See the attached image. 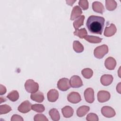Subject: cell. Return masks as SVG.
Wrapping results in <instances>:
<instances>
[{
	"mask_svg": "<svg viewBox=\"0 0 121 121\" xmlns=\"http://www.w3.org/2000/svg\"><path fill=\"white\" fill-rule=\"evenodd\" d=\"M104 21L105 19L103 17L92 15L87 19L86 26L91 33L101 35L104 29Z\"/></svg>",
	"mask_w": 121,
	"mask_h": 121,
	"instance_id": "obj_1",
	"label": "cell"
},
{
	"mask_svg": "<svg viewBox=\"0 0 121 121\" xmlns=\"http://www.w3.org/2000/svg\"><path fill=\"white\" fill-rule=\"evenodd\" d=\"M25 87L27 92L34 93L38 91L39 89V85L33 79H29L27 80L25 82Z\"/></svg>",
	"mask_w": 121,
	"mask_h": 121,
	"instance_id": "obj_2",
	"label": "cell"
},
{
	"mask_svg": "<svg viewBox=\"0 0 121 121\" xmlns=\"http://www.w3.org/2000/svg\"><path fill=\"white\" fill-rule=\"evenodd\" d=\"M108 52V47L107 45L103 44L95 48L94 51V54L95 58L102 59Z\"/></svg>",
	"mask_w": 121,
	"mask_h": 121,
	"instance_id": "obj_3",
	"label": "cell"
},
{
	"mask_svg": "<svg viewBox=\"0 0 121 121\" xmlns=\"http://www.w3.org/2000/svg\"><path fill=\"white\" fill-rule=\"evenodd\" d=\"M58 88L62 91H66L70 87L69 81L68 78H63L58 81L57 83Z\"/></svg>",
	"mask_w": 121,
	"mask_h": 121,
	"instance_id": "obj_4",
	"label": "cell"
},
{
	"mask_svg": "<svg viewBox=\"0 0 121 121\" xmlns=\"http://www.w3.org/2000/svg\"><path fill=\"white\" fill-rule=\"evenodd\" d=\"M69 84L70 86L73 88H78L83 86V82L81 78L77 75H74L70 78Z\"/></svg>",
	"mask_w": 121,
	"mask_h": 121,
	"instance_id": "obj_5",
	"label": "cell"
},
{
	"mask_svg": "<svg viewBox=\"0 0 121 121\" xmlns=\"http://www.w3.org/2000/svg\"><path fill=\"white\" fill-rule=\"evenodd\" d=\"M32 108V104L28 100H26L22 102L18 107V111L23 113L29 112Z\"/></svg>",
	"mask_w": 121,
	"mask_h": 121,
	"instance_id": "obj_6",
	"label": "cell"
},
{
	"mask_svg": "<svg viewBox=\"0 0 121 121\" xmlns=\"http://www.w3.org/2000/svg\"><path fill=\"white\" fill-rule=\"evenodd\" d=\"M110 97V93L106 91L101 90L97 93V100L100 103H104L108 101Z\"/></svg>",
	"mask_w": 121,
	"mask_h": 121,
	"instance_id": "obj_7",
	"label": "cell"
},
{
	"mask_svg": "<svg viewBox=\"0 0 121 121\" xmlns=\"http://www.w3.org/2000/svg\"><path fill=\"white\" fill-rule=\"evenodd\" d=\"M101 113L105 117L112 118L115 115L114 110L109 106H105L101 108Z\"/></svg>",
	"mask_w": 121,
	"mask_h": 121,
	"instance_id": "obj_8",
	"label": "cell"
},
{
	"mask_svg": "<svg viewBox=\"0 0 121 121\" xmlns=\"http://www.w3.org/2000/svg\"><path fill=\"white\" fill-rule=\"evenodd\" d=\"M67 99L68 101L72 104H77L81 100V98L78 93L72 92L68 95Z\"/></svg>",
	"mask_w": 121,
	"mask_h": 121,
	"instance_id": "obj_9",
	"label": "cell"
},
{
	"mask_svg": "<svg viewBox=\"0 0 121 121\" xmlns=\"http://www.w3.org/2000/svg\"><path fill=\"white\" fill-rule=\"evenodd\" d=\"M84 97L86 101L88 103H92L95 100L94 91L92 88L86 89L84 92Z\"/></svg>",
	"mask_w": 121,
	"mask_h": 121,
	"instance_id": "obj_10",
	"label": "cell"
},
{
	"mask_svg": "<svg viewBox=\"0 0 121 121\" xmlns=\"http://www.w3.org/2000/svg\"><path fill=\"white\" fill-rule=\"evenodd\" d=\"M59 92L55 89L50 90L47 93V99L50 102H54L58 99Z\"/></svg>",
	"mask_w": 121,
	"mask_h": 121,
	"instance_id": "obj_11",
	"label": "cell"
},
{
	"mask_svg": "<svg viewBox=\"0 0 121 121\" xmlns=\"http://www.w3.org/2000/svg\"><path fill=\"white\" fill-rule=\"evenodd\" d=\"M117 29L115 26L113 24H111V25L106 26L104 31V35L107 37H110L113 35L116 32Z\"/></svg>",
	"mask_w": 121,
	"mask_h": 121,
	"instance_id": "obj_12",
	"label": "cell"
},
{
	"mask_svg": "<svg viewBox=\"0 0 121 121\" xmlns=\"http://www.w3.org/2000/svg\"><path fill=\"white\" fill-rule=\"evenodd\" d=\"M104 65L106 68H107L108 69L113 70L114 69L116 65V61L113 58L109 57L105 60Z\"/></svg>",
	"mask_w": 121,
	"mask_h": 121,
	"instance_id": "obj_13",
	"label": "cell"
},
{
	"mask_svg": "<svg viewBox=\"0 0 121 121\" xmlns=\"http://www.w3.org/2000/svg\"><path fill=\"white\" fill-rule=\"evenodd\" d=\"M113 81V77L111 75L104 74L101 77L100 81L101 84L105 86L110 85Z\"/></svg>",
	"mask_w": 121,
	"mask_h": 121,
	"instance_id": "obj_14",
	"label": "cell"
},
{
	"mask_svg": "<svg viewBox=\"0 0 121 121\" xmlns=\"http://www.w3.org/2000/svg\"><path fill=\"white\" fill-rule=\"evenodd\" d=\"M30 97L32 100L38 103H42L44 99L43 94L40 91H37L35 93H32Z\"/></svg>",
	"mask_w": 121,
	"mask_h": 121,
	"instance_id": "obj_15",
	"label": "cell"
},
{
	"mask_svg": "<svg viewBox=\"0 0 121 121\" xmlns=\"http://www.w3.org/2000/svg\"><path fill=\"white\" fill-rule=\"evenodd\" d=\"M82 11L80 8L78 6H75L72 10L71 16H70V20H73L75 19L78 17L82 14Z\"/></svg>",
	"mask_w": 121,
	"mask_h": 121,
	"instance_id": "obj_16",
	"label": "cell"
},
{
	"mask_svg": "<svg viewBox=\"0 0 121 121\" xmlns=\"http://www.w3.org/2000/svg\"><path fill=\"white\" fill-rule=\"evenodd\" d=\"M92 9L94 11L100 14H103L104 11L103 5L99 1H95L93 3Z\"/></svg>",
	"mask_w": 121,
	"mask_h": 121,
	"instance_id": "obj_17",
	"label": "cell"
},
{
	"mask_svg": "<svg viewBox=\"0 0 121 121\" xmlns=\"http://www.w3.org/2000/svg\"><path fill=\"white\" fill-rule=\"evenodd\" d=\"M61 112L63 116L65 118H69L71 117L74 113V110L72 107L69 106H65L61 109Z\"/></svg>",
	"mask_w": 121,
	"mask_h": 121,
	"instance_id": "obj_18",
	"label": "cell"
},
{
	"mask_svg": "<svg viewBox=\"0 0 121 121\" xmlns=\"http://www.w3.org/2000/svg\"><path fill=\"white\" fill-rule=\"evenodd\" d=\"M89 110L90 108L87 106H81L77 109V114L79 117L84 116L89 112Z\"/></svg>",
	"mask_w": 121,
	"mask_h": 121,
	"instance_id": "obj_19",
	"label": "cell"
},
{
	"mask_svg": "<svg viewBox=\"0 0 121 121\" xmlns=\"http://www.w3.org/2000/svg\"><path fill=\"white\" fill-rule=\"evenodd\" d=\"M49 114L52 120L58 121L60 119V115L58 111L55 108L51 109L49 112Z\"/></svg>",
	"mask_w": 121,
	"mask_h": 121,
	"instance_id": "obj_20",
	"label": "cell"
},
{
	"mask_svg": "<svg viewBox=\"0 0 121 121\" xmlns=\"http://www.w3.org/2000/svg\"><path fill=\"white\" fill-rule=\"evenodd\" d=\"M85 19V16L84 15L80 16L78 17L73 22V26L74 28L77 30L79 27H81L84 24V21Z\"/></svg>",
	"mask_w": 121,
	"mask_h": 121,
	"instance_id": "obj_21",
	"label": "cell"
},
{
	"mask_svg": "<svg viewBox=\"0 0 121 121\" xmlns=\"http://www.w3.org/2000/svg\"><path fill=\"white\" fill-rule=\"evenodd\" d=\"M117 3L113 0H106L105 7L107 10L109 11H112L114 10L117 7Z\"/></svg>",
	"mask_w": 121,
	"mask_h": 121,
	"instance_id": "obj_22",
	"label": "cell"
},
{
	"mask_svg": "<svg viewBox=\"0 0 121 121\" xmlns=\"http://www.w3.org/2000/svg\"><path fill=\"white\" fill-rule=\"evenodd\" d=\"M84 38L87 42L94 43H100L102 40V38L93 35H86Z\"/></svg>",
	"mask_w": 121,
	"mask_h": 121,
	"instance_id": "obj_23",
	"label": "cell"
},
{
	"mask_svg": "<svg viewBox=\"0 0 121 121\" xmlns=\"http://www.w3.org/2000/svg\"><path fill=\"white\" fill-rule=\"evenodd\" d=\"M73 48L75 52L77 53H80L84 51L83 45L78 41H74L73 42Z\"/></svg>",
	"mask_w": 121,
	"mask_h": 121,
	"instance_id": "obj_24",
	"label": "cell"
},
{
	"mask_svg": "<svg viewBox=\"0 0 121 121\" xmlns=\"http://www.w3.org/2000/svg\"><path fill=\"white\" fill-rule=\"evenodd\" d=\"M7 98L12 102H15L19 98V94L17 90H13L8 94Z\"/></svg>",
	"mask_w": 121,
	"mask_h": 121,
	"instance_id": "obj_25",
	"label": "cell"
},
{
	"mask_svg": "<svg viewBox=\"0 0 121 121\" xmlns=\"http://www.w3.org/2000/svg\"><path fill=\"white\" fill-rule=\"evenodd\" d=\"M87 32L85 28L80 29H77L74 32V35H75L78 36L81 39L84 38L85 36L87 35Z\"/></svg>",
	"mask_w": 121,
	"mask_h": 121,
	"instance_id": "obj_26",
	"label": "cell"
},
{
	"mask_svg": "<svg viewBox=\"0 0 121 121\" xmlns=\"http://www.w3.org/2000/svg\"><path fill=\"white\" fill-rule=\"evenodd\" d=\"M81 74L85 78L89 79L92 77L93 71L91 69L86 68L81 71Z\"/></svg>",
	"mask_w": 121,
	"mask_h": 121,
	"instance_id": "obj_27",
	"label": "cell"
},
{
	"mask_svg": "<svg viewBox=\"0 0 121 121\" xmlns=\"http://www.w3.org/2000/svg\"><path fill=\"white\" fill-rule=\"evenodd\" d=\"M32 109L38 112H43L45 110V108L43 104H34L32 105Z\"/></svg>",
	"mask_w": 121,
	"mask_h": 121,
	"instance_id": "obj_28",
	"label": "cell"
},
{
	"mask_svg": "<svg viewBox=\"0 0 121 121\" xmlns=\"http://www.w3.org/2000/svg\"><path fill=\"white\" fill-rule=\"evenodd\" d=\"M11 108L7 104L1 105L0 106V114H6L11 111Z\"/></svg>",
	"mask_w": 121,
	"mask_h": 121,
	"instance_id": "obj_29",
	"label": "cell"
},
{
	"mask_svg": "<svg viewBox=\"0 0 121 121\" xmlns=\"http://www.w3.org/2000/svg\"><path fill=\"white\" fill-rule=\"evenodd\" d=\"M86 120L88 121H98L99 119L96 114L94 113H90L87 115Z\"/></svg>",
	"mask_w": 121,
	"mask_h": 121,
	"instance_id": "obj_30",
	"label": "cell"
},
{
	"mask_svg": "<svg viewBox=\"0 0 121 121\" xmlns=\"http://www.w3.org/2000/svg\"><path fill=\"white\" fill-rule=\"evenodd\" d=\"M34 120L35 121H48V119L43 114H37L34 116Z\"/></svg>",
	"mask_w": 121,
	"mask_h": 121,
	"instance_id": "obj_31",
	"label": "cell"
},
{
	"mask_svg": "<svg viewBox=\"0 0 121 121\" xmlns=\"http://www.w3.org/2000/svg\"><path fill=\"white\" fill-rule=\"evenodd\" d=\"M79 5L83 10H86L88 8V2L86 0H80L78 1Z\"/></svg>",
	"mask_w": 121,
	"mask_h": 121,
	"instance_id": "obj_32",
	"label": "cell"
},
{
	"mask_svg": "<svg viewBox=\"0 0 121 121\" xmlns=\"http://www.w3.org/2000/svg\"><path fill=\"white\" fill-rule=\"evenodd\" d=\"M23 120H24L22 118V117L21 116L17 115V114H14L11 118V121H23Z\"/></svg>",
	"mask_w": 121,
	"mask_h": 121,
	"instance_id": "obj_33",
	"label": "cell"
},
{
	"mask_svg": "<svg viewBox=\"0 0 121 121\" xmlns=\"http://www.w3.org/2000/svg\"><path fill=\"white\" fill-rule=\"evenodd\" d=\"M6 88L5 86L2 85V84L0 85V95H3L5 94L6 92Z\"/></svg>",
	"mask_w": 121,
	"mask_h": 121,
	"instance_id": "obj_34",
	"label": "cell"
},
{
	"mask_svg": "<svg viewBox=\"0 0 121 121\" xmlns=\"http://www.w3.org/2000/svg\"><path fill=\"white\" fill-rule=\"evenodd\" d=\"M76 1V0H66V3H67L68 5H70V6H72L73 3Z\"/></svg>",
	"mask_w": 121,
	"mask_h": 121,
	"instance_id": "obj_35",
	"label": "cell"
},
{
	"mask_svg": "<svg viewBox=\"0 0 121 121\" xmlns=\"http://www.w3.org/2000/svg\"><path fill=\"white\" fill-rule=\"evenodd\" d=\"M121 82H120L119 83V84L117 86V87H116V90L119 93H121Z\"/></svg>",
	"mask_w": 121,
	"mask_h": 121,
	"instance_id": "obj_36",
	"label": "cell"
},
{
	"mask_svg": "<svg viewBox=\"0 0 121 121\" xmlns=\"http://www.w3.org/2000/svg\"><path fill=\"white\" fill-rule=\"evenodd\" d=\"M3 97H0V104H1L2 103H3L6 101V99L5 98H4V99H3Z\"/></svg>",
	"mask_w": 121,
	"mask_h": 121,
	"instance_id": "obj_37",
	"label": "cell"
}]
</instances>
